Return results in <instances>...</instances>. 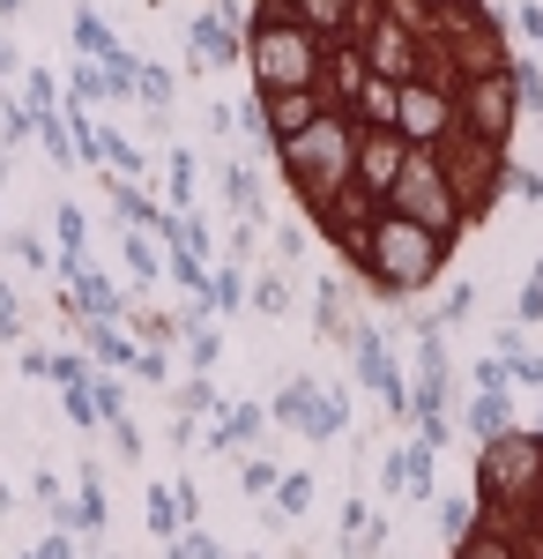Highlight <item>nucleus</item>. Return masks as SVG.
<instances>
[{
  "label": "nucleus",
  "mask_w": 543,
  "mask_h": 559,
  "mask_svg": "<svg viewBox=\"0 0 543 559\" xmlns=\"http://www.w3.org/2000/svg\"><path fill=\"white\" fill-rule=\"evenodd\" d=\"M447 8H455V0H447Z\"/></svg>",
  "instance_id": "39448f33"
},
{
  "label": "nucleus",
  "mask_w": 543,
  "mask_h": 559,
  "mask_svg": "<svg viewBox=\"0 0 543 559\" xmlns=\"http://www.w3.org/2000/svg\"><path fill=\"white\" fill-rule=\"evenodd\" d=\"M521 31H529V38L543 45V8H536V0H529V8H521Z\"/></svg>",
  "instance_id": "20e7f679"
},
{
  "label": "nucleus",
  "mask_w": 543,
  "mask_h": 559,
  "mask_svg": "<svg viewBox=\"0 0 543 559\" xmlns=\"http://www.w3.org/2000/svg\"><path fill=\"white\" fill-rule=\"evenodd\" d=\"M75 38H83L89 52H105V60H120V45H112V31H105V23H97L89 8H83V15H75Z\"/></svg>",
  "instance_id": "f03ea898"
},
{
  "label": "nucleus",
  "mask_w": 543,
  "mask_h": 559,
  "mask_svg": "<svg viewBox=\"0 0 543 559\" xmlns=\"http://www.w3.org/2000/svg\"><path fill=\"white\" fill-rule=\"evenodd\" d=\"M455 559H543V432H506L476 463V508Z\"/></svg>",
  "instance_id": "f257e3e1"
},
{
  "label": "nucleus",
  "mask_w": 543,
  "mask_h": 559,
  "mask_svg": "<svg viewBox=\"0 0 543 559\" xmlns=\"http://www.w3.org/2000/svg\"><path fill=\"white\" fill-rule=\"evenodd\" d=\"M514 90H521V112L543 105V68H536V60H514Z\"/></svg>",
  "instance_id": "7ed1b4c3"
}]
</instances>
